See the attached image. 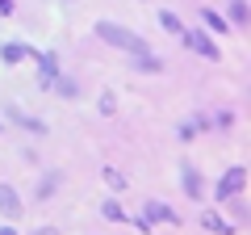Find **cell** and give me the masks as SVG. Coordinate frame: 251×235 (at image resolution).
I'll list each match as a JSON object with an SVG mask.
<instances>
[{"instance_id":"obj_7","label":"cell","mask_w":251,"mask_h":235,"mask_svg":"<svg viewBox=\"0 0 251 235\" xmlns=\"http://www.w3.org/2000/svg\"><path fill=\"white\" fill-rule=\"evenodd\" d=\"M201 227H205V231H214V235H230V223H226L222 214H214V210H205V214H201Z\"/></svg>"},{"instance_id":"obj_6","label":"cell","mask_w":251,"mask_h":235,"mask_svg":"<svg viewBox=\"0 0 251 235\" xmlns=\"http://www.w3.org/2000/svg\"><path fill=\"white\" fill-rule=\"evenodd\" d=\"M143 214H147V223H176V214H172L168 206H159V202H147Z\"/></svg>"},{"instance_id":"obj_20","label":"cell","mask_w":251,"mask_h":235,"mask_svg":"<svg viewBox=\"0 0 251 235\" xmlns=\"http://www.w3.org/2000/svg\"><path fill=\"white\" fill-rule=\"evenodd\" d=\"M0 235H17V231H13V227H0Z\"/></svg>"},{"instance_id":"obj_16","label":"cell","mask_w":251,"mask_h":235,"mask_svg":"<svg viewBox=\"0 0 251 235\" xmlns=\"http://www.w3.org/2000/svg\"><path fill=\"white\" fill-rule=\"evenodd\" d=\"M113 109H117V97H113V92H100V114H113Z\"/></svg>"},{"instance_id":"obj_5","label":"cell","mask_w":251,"mask_h":235,"mask_svg":"<svg viewBox=\"0 0 251 235\" xmlns=\"http://www.w3.org/2000/svg\"><path fill=\"white\" fill-rule=\"evenodd\" d=\"M21 210H25V206H21L17 189H13V185H0V214H4V218H17Z\"/></svg>"},{"instance_id":"obj_19","label":"cell","mask_w":251,"mask_h":235,"mask_svg":"<svg viewBox=\"0 0 251 235\" xmlns=\"http://www.w3.org/2000/svg\"><path fill=\"white\" fill-rule=\"evenodd\" d=\"M0 13H13V0H0Z\"/></svg>"},{"instance_id":"obj_3","label":"cell","mask_w":251,"mask_h":235,"mask_svg":"<svg viewBox=\"0 0 251 235\" xmlns=\"http://www.w3.org/2000/svg\"><path fill=\"white\" fill-rule=\"evenodd\" d=\"M243 185H247V168H230V172L222 176V181H218V202L234 198V193H239Z\"/></svg>"},{"instance_id":"obj_8","label":"cell","mask_w":251,"mask_h":235,"mask_svg":"<svg viewBox=\"0 0 251 235\" xmlns=\"http://www.w3.org/2000/svg\"><path fill=\"white\" fill-rule=\"evenodd\" d=\"M38 67H42V84L50 88L54 76H59V59H54V55H38Z\"/></svg>"},{"instance_id":"obj_2","label":"cell","mask_w":251,"mask_h":235,"mask_svg":"<svg viewBox=\"0 0 251 235\" xmlns=\"http://www.w3.org/2000/svg\"><path fill=\"white\" fill-rule=\"evenodd\" d=\"M184 46H193V51L201 55V59H209V63H218V59H222V51H218V42L209 34H201V29H184Z\"/></svg>"},{"instance_id":"obj_13","label":"cell","mask_w":251,"mask_h":235,"mask_svg":"<svg viewBox=\"0 0 251 235\" xmlns=\"http://www.w3.org/2000/svg\"><path fill=\"white\" fill-rule=\"evenodd\" d=\"M100 210H105V218H109V223H126V210L117 206V202H105Z\"/></svg>"},{"instance_id":"obj_10","label":"cell","mask_w":251,"mask_h":235,"mask_svg":"<svg viewBox=\"0 0 251 235\" xmlns=\"http://www.w3.org/2000/svg\"><path fill=\"white\" fill-rule=\"evenodd\" d=\"M159 26L168 29V34H184V26H180V17H176V13H168V9H159Z\"/></svg>"},{"instance_id":"obj_11","label":"cell","mask_w":251,"mask_h":235,"mask_svg":"<svg viewBox=\"0 0 251 235\" xmlns=\"http://www.w3.org/2000/svg\"><path fill=\"white\" fill-rule=\"evenodd\" d=\"M201 17H205V26L214 29V34H226V17H222V13H214V9H201Z\"/></svg>"},{"instance_id":"obj_4","label":"cell","mask_w":251,"mask_h":235,"mask_svg":"<svg viewBox=\"0 0 251 235\" xmlns=\"http://www.w3.org/2000/svg\"><path fill=\"white\" fill-rule=\"evenodd\" d=\"M0 59H4V63H21V59H38V51L25 46V42H4L0 46Z\"/></svg>"},{"instance_id":"obj_1","label":"cell","mask_w":251,"mask_h":235,"mask_svg":"<svg viewBox=\"0 0 251 235\" xmlns=\"http://www.w3.org/2000/svg\"><path fill=\"white\" fill-rule=\"evenodd\" d=\"M97 38H105L109 46H122L126 55H151V51H147V42L134 34V29L117 26V21H97Z\"/></svg>"},{"instance_id":"obj_9","label":"cell","mask_w":251,"mask_h":235,"mask_svg":"<svg viewBox=\"0 0 251 235\" xmlns=\"http://www.w3.org/2000/svg\"><path fill=\"white\" fill-rule=\"evenodd\" d=\"M180 185H184V193H193V198H197V193H201V172L184 168V176H180Z\"/></svg>"},{"instance_id":"obj_12","label":"cell","mask_w":251,"mask_h":235,"mask_svg":"<svg viewBox=\"0 0 251 235\" xmlns=\"http://www.w3.org/2000/svg\"><path fill=\"white\" fill-rule=\"evenodd\" d=\"M105 185L109 189H126V172L122 168H105Z\"/></svg>"},{"instance_id":"obj_14","label":"cell","mask_w":251,"mask_h":235,"mask_svg":"<svg viewBox=\"0 0 251 235\" xmlns=\"http://www.w3.org/2000/svg\"><path fill=\"white\" fill-rule=\"evenodd\" d=\"M134 59H138V72H159V59H155V55H134Z\"/></svg>"},{"instance_id":"obj_21","label":"cell","mask_w":251,"mask_h":235,"mask_svg":"<svg viewBox=\"0 0 251 235\" xmlns=\"http://www.w3.org/2000/svg\"><path fill=\"white\" fill-rule=\"evenodd\" d=\"M38 235H54V231H50V227H46V231H38Z\"/></svg>"},{"instance_id":"obj_15","label":"cell","mask_w":251,"mask_h":235,"mask_svg":"<svg viewBox=\"0 0 251 235\" xmlns=\"http://www.w3.org/2000/svg\"><path fill=\"white\" fill-rule=\"evenodd\" d=\"M230 17L239 21V26H243V21H247V4H243V0H230Z\"/></svg>"},{"instance_id":"obj_18","label":"cell","mask_w":251,"mask_h":235,"mask_svg":"<svg viewBox=\"0 0 251 235\" xmlns=\"http://www.w3.org/2000/svg\"><path fill=\"white\" fill-rule=\"evenodd\" d=\"M54 84H59V92H63V97H75V84H72V80H54Z\"/></svg>"},{"instance_id":"obj_17","label":"cell","mask_w":251,"mask_h":235,"mask_svg":"<svg viewBox=\"0 0 251 235\" xmlns=\"http://www.w3.org/2000/svg\"><path fill=\"white\" fill-rule=\"evenodd\" d=\"M197 130H201V122H184V126H180V139H184V143H188V139L197 135Z\"/></svg>"}]
</instances>
